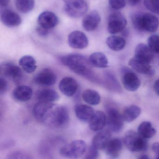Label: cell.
Listing matches in <instances>:
<instances>
[{
    "label": "cell",
    "instance_id": "bcb514c9",
    "mask_svg": "<svg viewBox=\"0 0 159 159\" xmlns=\"http://www.w3.org/2000/svg\"><path fill=\"white\" fill-rule=\"evenodd\" d=\"M156 159H159V157H157Z\"/></svg>",
    "mask_w": 159,
    "mask_h": 159
},
{
    "label": "cell",
    "instance_id": "6da1fadb",
    "mask_svg": "<svg viewBox=\"0 0 159 159\" xmlns=\"http://www.w3.org/2000/svg\"><path fill=\"white\" fill-rule=\"evenodd\" d=\"M61 62L63 65L68 67L70 70L77 74L82 76L90 77L91 70L89 59L83 55L72 54L62 57Z\"/></svg>",
    "mask_w": 159,
    "mask_h": 159
},
{
    "label": "cell",
    "instance_id": "7c38bea8",
    "mask_svg": "<svg viewBox=\"0 0 159 159\" xmlns=\"http://www.w3.org/2000/svg\"><path fill=\"white\" fill-rule=\"evenodd\" d=\"M37 22L39 26L49 30L58 25L59 20L56 14L47 11L40 14L37 19Z\"/></svg>",
    "mask_w": 159,
    "mask_h": 159
},
{
    "label": "cell",
    "instance_id": "4dcf8cb0",
    "mask_svg": "<svg viewBox=\"0 0 159 159\" xmlns=\"http://www.w3.org/2000/svg\"><path fill=\"white\" fill-rule=\"evenodd\" d=\"M141 109L135 105H132L125 108L123 111L122 116L125 121L128 122H132L140 116Z\"/></svg>",
    "mask_w": 159,
    "mask_h": 159
},
{
    "label": "cell",
    "instance_id": "484cf974",
    "mask_svg": "<svg viewBox=\"0 0 159 159\" xmlns=\"http://www.w3.org/2000/svg\"><path fill=\"white\" fill-rule=\"evenodd\" d=\"M89 61L91 66L105 68L108 65V61L105 55L101 52H95L90 56Z\"/></svg>",
    "mask_w": 159,
    "mask_h": 159
},
{
    "label": "cell",
    "instance_id": "83f0119b",
    "mask_svg": "<svg viewBox=\"0 0 159 159\" xmlns=\"http://www.w3.org/2000/svg\"><path fill=\"white\" fill-rule=\"evenodd\" d=\"M106 44L113 51H119L122 50L126 46V40L120 36L112 35L106 39Z\"/></svg>",
    "mask_w": 159,
    "mask_h": 159
},
{
    "label": "cell",
    "instance_id": "e575fe53",
    "mask_svg": "<svg viewBox=\"0 0 159 159\" xmlns=\"http://www.w3.org/2000/svg\"><path fill=\"white\" fill-rule=\"evenodd\" d=\"M148 46L154 53H159V36L151 35L148 39Z\"/></svg>",
    "mask_w": 159,
    "mask_h": 159
},
{
    "label": "cell",
    "instance_id": "8d00e7d4",
    "mask_svg": "<svg viewBox=\"0 0 159 159\" xmlns=\"http://www.w3.org/2000/svg\"><path fill=\"white\" fill-rule=\"evenodd\" d=\"M110 6L115 10H119L125 7L126 0H109Z\"/></svg>",
    "mask_w": 159,
    "mask_h": 159
},
{
    "label": "cell",
    "instance_id": "8992f818",
    "mask_svg": "<svg viewBox=\"0 0 159 159\" xmlns=\"http://www.w3.org/2000/svg\"><path fill=\"white\" fill-rule=\"evenodd\" d=\"M106 125L111 132L119 133L124 127V119L119 111L114 107H109L106 111Z\"/></svg>",
    "mask_w": 159,
    "mask_h": 159
},
{
    "label": "cell",
    "instance_id": "836d02e7",
    "mask_svg": "<svg viewBox=\"0 0 159 159\" xmlns=\"http://www.w3.org/2000/svg\"><path fill=\"white\" fill-rule=\"evenodd\" d=\"M144 4L149 11L159 15V0H144Z\"/></svg>",
    "mask_w": 159,
    "mask_h": 159
},
{
    "label": "cell",
    "instance_id": "4316f807",
    "mask_svg": "<svg viewBox=\"0 0 159 159\" xmlns=\"http://www.w3.org/2000/svg\"><path fill=\"white\" fill-rule=\"evenodd\" d=\"M19 64L22 70L28 74L32 73L37 68L35 59L30 56L22 57L20 59Z\"/></svg>",
    "mask_w": 159,
    "mask_h": 159
},
{
    "label": "cell",
    "instance_id": "7a4b0ae2",
    "mask_svg": "<svg viewBox=\"0 0 159 159\" xmlns=\"http://www.w3.org/2000/svg\"><path fill=\"white\" fill-rule=\"evenodd\" d=\"M132 21L134 28L139 31L154 33L159 26V20L155 15L150 13L136 12L133 14Z\"/></svg>",
    "mask_w": 159,
    "mask_h": 159
},
{
    "label": "cell",
    "instance_id": "f6af8a7d",
    "mask_svg": "<svg viewBox=\"0 0 159 159\" xmlns=\"http://www.w3.org/2000/svg\"><path fill=\"white\" fill-rule=\"evenodd\" d=\"M139 159H150L148 156L146 155H143L139 157Z\"/></svg>",
    "mask_w": 159,
    "mask_h": 159
},
{
    "label": "cell",
    "instance_id": "f546056e",
    "mask_svg": "<svg viewBox=\"0 0 159 159\" xmlns=\"http://www.w3.org/2000/svg\"><path fill=\"white\" fill-rule=\"evenodd\" d=\"M82 98L85 102L91 105H97L101 102L100 93L91 89L86 90L82 93Z\"/></svg>",
    "mask_w": 159,
    "mask_h": 159
},
{
    "label": "cell",
    "instance_id": "8fae6325",
    "mask_svg": "<svg viewBox=\"0 0 159 159\" xmlns=\"http://www.w3.org/2000/svg\"><path fill=\"white\" fill-rule=\"evenodd\" d=\"M68 42L71 47L76 49H84L88 45L87 35L80 31H74L69 34Z\"/></svg>",
    "mask_w": 159,
    "mask_h": 159
},
{
    "label": "cell",
    "instance_id": "60d3db41",
    "mask_svg": "<svg viewBox=\"0 0 159 159\" xmlns=\"http://www.w3.org/2000/svg\"><path fill=\"white\" fill-rule=\"evenodd\" d=\"M152 149L157 157H159V143H154L152 146Z\"/></svg>",
    "mask_w": 159,
    "mask_h": 159
},
{
    "label": "cell",
    "instance_id": "ba28073f",
    "mask_svg": "<svg viewBox=\"0 0 159 159\" xmlns=\"http://www.w3.org/2000/svg\"><path fill=\"white\" fill-rule=\"evenodd\" d=\"M127 24V20L121 13L114 12L108 17L107 30L109 33L116 34L124 30Z\"/></svg>",
    "mask_w": 159,
    "mask_h": 159
},
{
    "label": "cell",
    "instance_id": "5b68a950",
    "mask_svg": "<svg viewBox=\"0 0 159 159\" xmlns=\"http://www.w3.org/2000/svg\"><path fill=\"white\" fill-rule=\"evenodd\" d=\"M64 2L65 13L73 18L81 17L88 9L87 3L85 0H62Z\"/></svg>",
    "mask_w": 159,
    "mask_h": 159
},
{
    "label": "cell",
    "instance_id": "b9f144b4",
    "mask_svg": "<svg viewBox=\"0 0 159 159\" xmlns=\"http://www.w3.org/2000/svg\"><path fill=\"white\" fill-rule=\"evenodd\" d=\"M127 1L131 6H135L139 4L142 2V0H127Z\"/></svg>",
    "mask_w": 159,
    "mask_h": 159
},
{
    "label": "cell",
    "instance_id": "9a60e30c",
    "mask_svg": "<svg viewBox=\"0 0 159 159\" xmlns=\"http://www.w3.org/2000/svg\"><path fill=\"white\" fill-rule=\"evenodd\" d=\"M1 20L2 23L7 27H17L21 23V18L20 16L13 10L5 9L1 12Z\"/></svg>",
    "mask_w": 159,
    "mask_h": 159
},
{
    "label": "cell",
    "instance_id": "52a82bcc",
    "mask_svg": "<svg viewBox=\"0 0 159 159\" xmlns=\"http://www.w3.org/2000/svg\"><path fill=\"white\" fill-rule=\"evenodd\" d=\"M69 118L67 108L63 106L58 107L53 110L47 122L53 127L63 128L68 124Z\"/></svg>",
    "mask_w": 159,
    "mask_h": 159
},
{
    "label": "cell",
    "instance_id": "7bdbcfd3",
    "mask_svg": "<svg viewBox=\"0 0 159 159\" xmlns=\"http://www.w3.org/2000/svg\"><path fill=\"white\" fill-rule=\"evenodd\" d=\"M154 89L156 93L159 96V79L155 81L154 84Z\"/></svg>",
    "mask_w": 159,
    "mask_h": 159
},
{
    "label": "cell",
    "instance_id": "ee69618b",
    "mask_svg": "<svg viewBox=\"0 0 159 159\" xmlns=\"http://www.w3.org/2000/svg\"><path fill=\"white\" fill-rule=\"evenodd\" d=\"M10 0H0V6L1 7H6L8 5Z\"/></svg>",
    "mask_w": 159,
    "mask_h": 159
},
{
    "label": "cell",
    "instance_id": "ab89813d",
    "mask_svg": "<svg viewBox=\"0 0 159 159\" xmlns=\"http://www.w3.org/2000/svg\"><path fill=\"white\" fill-rule=\"evenodd\" d=\"M10 159H27L25 156L21 153H16L10 157Z\"/></svg>",
    "mask_w": 159,
    "mask_h": 159
},
{
    "label": "cell",
    "instance_id": "d6a6232c",
    "mask_svg": "<svg viewBox=\"0 0 159 159\" xmlns=\"http://www.w3.org/2000/svg\"><path fill=\"white\" fill-rule=\"evenodd\" d=\"M105 76L108 81L107 84L109 88H111L112 90L116 92L121 91V86L115 75L110 73H107Z\"/></svg>",
    "mask_w": 159,
    "mask_h": 159
},
{
    "label": "cell",
    "instance_id": "cb8c5ba5",
    "mask_svg": "<svg viewBox=\"0 0 159 159\" xmlns=\"http://www.w3.org/2000/svg\"><path fill=\"white\" fill-rule=\"evenodd\" d=\"M33 91L31 88L26 85H21L16 88L13 91V97L20 102H27L31 98Z\"/></svg>",
    "mask_w": 159,
    "mask_h": 159
},
{
    "label": "cell",
    "instance_id": "30bf717a",
    "mask_svg": "<svg viewBox=\"0 0 159 159\" xmlns=\"http://www.w3.org/2000/svg\"><path fill=\"white\" fill-rule=\"evenodd\" d=\"M122 81L123 86L127 90L134 92L140 86L141 82L136 74L127 67L121 69Z\"/></svg>",
    "mask_w": 159,
    "mask_h": 159
},
{
    "label": "cell",
    "instance_id": "f1b7e54d",
    "mask_svg": "<svg viewBox=\"0 0 159 159\" xmlns=\"http://www.w3.org/2000/svg\"><path fill=\"white\" fill-rule=\"evenodd\" d=\"M138 133L142 137L147 139L153 137L156 134L157 131L151 122L145 121L142 122L139 125Z\"/></svg>",
    "mask_w": 159,
    "mask_h": 159
},
{
    "label": "cell",
    "instance_id": "2e32d148",
    "mask_svg": "<svg viewBox=\"0 0 159 159\" xmlns=\"http://www.w3.org/2000/svg\"><path fill=\"white\" fill-rule=\"evenodd\" d=\"M78 85L77 80L70 77H65L61 80L59 84V89L66 96H73L78 89Z\"/></svg>",
    "mask_w": 159,
    "mask_h": 159
},
{
    "label": "cell",
    "instance_id": "4fadbf2b",
    "mask_svg": "<svg viewBox=\"0 0 159 159\" xmlns=\"http://www.w3.org/2000/svg\"><path fill=\"white\" fill-rule=\"evenodd\" d=\"M0 71L4 77L16 81L20 79L22 76L20 68L12 62H5L1 64Z\"/></svg>",
    "mask_w": 159,
    "mask_h": 159
},
{
    "label": "cell",
    "instance_id": "3957f363",
    "mask_svg": "<svg viewBox=\"0 0 159 159\" xmlns=\"http://www.w3.org/2000/svg\"><path fill=\"white\" fill-rule=\"evenodd\" d=\"M123 142L127 148L132 152L146 151L147 148V139L134 131L129 130L124 135Z\"/></svg>",
    "mask_w": 159,
    "mask_h": 159
},
{
    "label": "cell",
    "instance_id": "1f68e13d",
    "mask_svg": "<svg viewBox=\"0 0 159 159\" xmlns=\"http://www.w3.org/2000/svg\"><path fill=\"white\" fill-rule=\"evenodd\" d=\"M17 9L21 13H29L35 6V0H16Z\"/></svg>",
    "mask_w": 159,
    "mask_h": 159
},
{
    "label": "cell",
    "instance_id": "ffe728a7",
    "mask_svg": "<svg viewBox=\"0 0 159 159\" xmlns=\"http://www.w3.org/2000/svg\"><path fill=\"white\" fill-rule=\"evenodd\" d=\"M74 110L77 119L84 122H89L95 113L91 107L87 105L77 104Z\"/></svg>",
    "mask_w": 159,
    "mask_h": 159
},
{
    "label": "cell",
    "instance_id": "d4e9b609",
    "mask_svg": "<svg viewBox=\"0 0 159 159\" xmlns=\"http://www.w3.org/2000/svg\"><path fill=\"white\" fill-rule=\"evenodd\" d=\"M58 93L54 90L45 89L38 92L36 98L39 102L52 103L59 99Z\"/></svg>",
    "mask_w": 159,
    "mask_h": 159
},
{
    "label": "cell",
    "instance_id": "f35d334b",
    "mask_svg": "<svg viewBox=\"0 0 159 159\" xmlns=\"http://www.w3.org/2000/svg\"><path fill=\"white\" fill-rule=\"evenodd\" d=\"M36 31H37V33L41 36H46L48 34L49 30H47V29L39 26L36 29Z\"/></svg>",
    "mask_w": 159,
    "mask_h": 159
},
{
    "label": "cell",
    "instance_id": "74e56055",
    "mask_svg": "<svg viewBox=\"0 0 159 159\" xmlns=\"http://www.w3.org/2000/svg\"><path fill=\"white\" fill-rule=\"evenodd\" d=\"M0 93L1 94H3L6 92L7 89V82L3 78H0Z\"/></svg>",
    "mask_w": 159,
    "mask_h": 159
},
{
    "label": "cell",
    "instance_id": "9c48e42d",
    "mask_svg": "<svg viewBox=\"0 0 159 159\" xmlns=\"http://www.w3.org/2000/svg\"><path fill=\"white\" fill-rule=\"evenodd\" d=\"M54 107L52 103L42 102L36 103L33 108L34 117L36 120L40 122H47L54 110Z\"/></svg>",
    "mask_w": 159,
    "mask_h": 159
},
{
    "label": "cell",
    "instance_id": "277c9868",
    "mask_svg": "<svg viewBox=\"0 0 159 159\" xmlns=\"http://www.w3.org/2000/svg\"><path fill=\"white\" fill-rule=\"evenodd\" d=\"M87 151L86 142L82 140H77L62 148L60 153L65 158L77 159L85 155Z\"/></svg>",
    "mask_w": 159,
    "mask_h": 159
},
{
    "label": "cell",
    "instance_id": "d590c367",
    "mask_svg": "<svg viewBox=\"0 0 159 159\" xmlns=\"http://www.w3.org/2000/svg\"><path fill=\"white\" fill-rule=\"evenodd\" d=\"M98 150V149L91 145L86 152L85 159H97L99 157Z\"/></svg>",
    "mask_w": 159,
    "mask_h": 159
},
{
    "label": "cell",
    "instance_id": "e0dca14e",
    "mask_svg": "<svg viewBox=\"0 0 159 159\" xmlns=\"http://www.w3.org/2000/svg\"><path fill=\"white\" fill-rule=\"evenodd\" d=\"M101 21V16L99 12L96 10H93L83 19L82 26L87 31H93L97 29Z\"/></svg>",
    "mask_w": 159,
    "mask_h": 159
},
{
    "label": "cell",
    "instance_id": "ac0fdd59",
    "mask_svg": "<svg viewBox=\"0 0 159 159\" xmlns=\"http://www.w3.org/2000/svg\"><path fill=\"white\" fill-rule=\"evenodd\" d=\"M129 64L133 70L139 73L148 75H153L155 73L150 63L140 60L135 57L129 61Z\"/></svg>",
    "mask_w": 159,
    "mask_h": 159
},
{
    "label": "cell",
    "instance_id": "d6986e66",
    "mask_svg": "<svg viewBox=\"0 0 159 159\" xmlns=\"http://www.w3.org/2000/svg\"><path fill=\"white\" fill-rule=\"evenodd\" d=\"M112 134L109 129L99 131L93 137L92 145L98 150L105 149L111 140Z\"/></svg>",
    "mask_w": 159,
    "mask_h": 159
},
{
    "label": "cell",
    "instance_id": "7402d4cb",
    "mask_svg": "<svg viewBox=\"0 0 159 159\" xmlns=\"http://www.w3.org/2000/svg\"><path fill=\"white\" fill-rule=\"evenodd\" d=\"M134 57L140 60L150 63L154 58V53L147 45L140 43L136 47Z\"/></svg>",
    "mask_w": 159,
    "mask_h": 159
},
{
    "label": "cell",
    "instance_id": "603a6c76",
    "mask_svg": "<svg viewBox=\"0 0 159 159\" xmlns=\"http://www.w3.org/2000/svg\"><path fill=\"white\" fill-rule=\"evenodd\" d=\"M89 123L91 130L101 131L103 130L106 125V115L102 111H97L95 112Z\"/></svg>",
    "mask_w": 159,
    "mask_h": 159
},
{
    "label": "cell",
    "instance_id": "44dd1931",
    "mask_svg": "<svg viewBox=\"0 0 159 159\" xmlns=\"http://www.w3.org/2000/svg\"><path fill=\"white\" fill-rule=\"evenodd\" d=\"M122 142L119 138L110 140L105 148V154L108 159H117L122 149Z\"/></svg>",
    "mask_w": 159,
    "mask_h": 159
},
{
    "label": "cell",
    "instance_id": "5bb4252c",
    "mask_svg": "<svg viewBox=\"0 0 159 159\" xmlns=\"http://www.w3.org/2000/svg\"><path fill=\"white\" fill-rule=\"evenodd\" d=\"M57 76L53 71L49 69H44L37 74L34 81L38 85L51 86L56 83Z\"/></svg>",
    "mask_w": 159,
    "mask_h": 159
}]
</instances>
